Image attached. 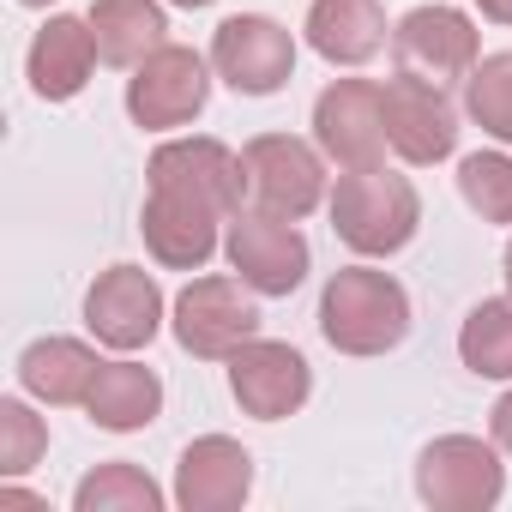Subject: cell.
Returning <instances> with one entry per match:
<instances>
[{
  "label": "cell",
  "mask_w": 512,
  "mask_h": 512,
  "mask_svg": "<svg viewBox=\"0 0 512 512\" xmlns=\"http://www.w3.org/2000/svg\"><path fill=\"white\" fill-rule=\"evenodd\" d=\"M320 332L344 356H386L410 332V296L374 266H344L320 296Z\"/></svg>",
  "instance_id": "6da1fadb"
},
{
  "label": "cell",
  "mask_w": 512,
  "mask_h": 512,
  "mask_svg": "<svg viewBox=\"0 0 512 512\" xmlns=\"http://www.w3.org/2000/svg\"><path fill=\"white\" fill-rule=\"evenodd\" d=\"M422 223V205H416V187L404 175H392L386 163L374 169H344L338 175V193H332V229L344 247L368 253V260H386L398 253Z\"/></svg>",
  "instance_id": "7a4b0ae2"
},
{
  "label": "cell",
  "mask_w": 512,
  "mask_h": 512,
  "mask_svg": "<svg viewBox=\"0 0 512 512\" xmlns=\"http://www.w3.org/2000/svg\"><path fill=\"white\" fill-rule=\"evenodd\" d=\"M314 139L338 169H374L386 157V85L332 79L314 103Z\"/></svg>",
  "instance_id": "3957f363"
},
{
  "label": "cell",
  "mask_w": 512,
  "mask_h": 512,
  "mask_svg": "<svg viewBox=\"0 0 512 512\" xmlns=\"http://www.w3.org/2000/svg\"><path fill=\"white\" fill-rule=\"evenodd\" d=\"M241 169H247V199L260 205L266 217H308L320 199H326V169H320V151L290 139V133H260L247 151H241Z\"/></svg>",
  "instance_id": "277c9868"
},
{
  "label": "cell",
  "mask_w": 512,
  "mask_h": 512,
  "mask_svg": "<svg viewBox=\"0 0 512 512\" xmlns=\"http://www.w3.org/2000/svg\"><path fill=\"white\" fill-rule=\"evenodd\" d=\"M223 253H229L235 278L253 296H290L308 278V241H302V229L290 217L235 211L229 217V235H223Z\"/></svg>",
  "instance_id": "5b68a950"
},
{
  "label": "cell",
  "mask_w": 512,
  "mask_h": 512,
  "mask_svg": "<svg viewBox=\"0 0 512 512\" xmlns=\"http://www.w3.org/2000/svg\"><path fill=\"white\" fill-rule=\"evenodd\" d=\"M416 494L434 512H488L506 494V464L470 434H446L416 458Z\"/></svg>",
  "instance_id": "8992f818"
},
{
  "label": "cell",
  "mask_w": 512,
  "mask_h": 512,
  "mask_svg": "<svg viewBox=\"0 0 512 512\" xmlns=\"http://www.w3.org/2000/svg\"><path fill=\"white\" fill-rule=\"evenodd\" d=\"M253 332H260V308L235 278H193L175 296V344L199 362H229Z\"/></svg>",
  "instance_id": "52a82bcc"
},
{
  "label": "cell",
  "mask_w": 512,
  "mask_h": 512,
  "mask_svg": "<svg viewBox=\"0 0 512 512\" xmlns=\"http://www.w3.org/2000/svg\"><path fill=\"white\" fill-rule=\"evenodd\" d=\"M211 67L229 91L241 97H272L290 73H296V37L278 25V19H260V13H235L217 25L211 37Z\"/></svg>",
  "instance_id": "ba28073f"
},
{
  "label": "cell",
  "mask_w": 512,
  "mask_h": 512,
  "mask_svg": "<svg viewBox=\"0 0 512 512\" xmlns=\"http://www.w3.org/2000/svg\"><path fill=\"white\" fill-rule=\"evenodd\" d=\"M205 97H211V73H205V61H199L193 49H181V43H163V49L145 55V61L133 67V79H127V115H133L139 127H151V133L193 121V115L205 109Z\"/></svg>",
  "instance_id": "9c48e42d"
},
{
  "label": "cell",
  "mask_w": 512,
  "mask_h": 512,
  "mask_svg": "<svg viewBox=\"0 0 512 512\" xmlns=\"http://www.w3.org/2000/svg\"><path fill=\"white\" fill-rule=\"evenodd\" d=\"M229 392L247 416L260 422H284L308 404L314 392V374L302 362V350L290 344H272V338H247L235 356H229Z\"/></svg>",
  "instance_id": "30bf717a"
},
{
  "label": "cell",
  "mask_w": 512,
  "mask_h": 512,
  "mask_svg": "<svg viewBox=\"0 0 512 512\" xmlns=\"http://www.w3.org/2000/svg\"><path fill=\"white\" fill-rule=\"evenodd\" d=\"M151 187L187 193V199L211 205L217 217H235L241 199H247V169L217 139H169V145L151 151Z\"/></svg>",
  "instance_id": "8fae6325"
},
{
  "label": "cell",
  "mask_w": 512,
  "mask_h": 512,
  "mask_svg": "<svg viewBox=\"0 0 512 512\" xmlns=\"http://www.w3.org/2000/svg\"><path fill=\"white\" fill-rule=\"evenodd\" d=\"M392 61H398V73H416L428 85L470 79V67H476V25L458 7H416L392 31Z\"/></svg>",
  "instance_id": "7c38bea8"
},
{
  "label": "cell",
  "mask_w": 512,
  "mask_h": 512,
  "mask_svg": "<svg viewBox=\"0 0 512 512\" xmlns=\"http://www.w3.org/2000/svg\"><path fill=\"white\" fill-rule=\"evenodd\" d=\"M386 139L404 163H440L458 145V109L446 103V85H428L416 73L386 79Z\"/></svg>",
  "instance_id": "4fadbf2b"
},
{
  "label": "cell",
  "mask_w": 512,
  "mask_h": 512,
  "mask_svg": "<svg viewBox=\"0 0 512 512\" xmlns=\"http://www.w3.org/2000/svg\"><path fill=\"white\" fill-rule=\"evenodd\" d=\"M85 326L109 350H145L163 326V290L139 266H109L85 296Z\"/></svg>",
  "instance_id": "5bb4252c"
},
{
  "label": "cell",
  "mask_w": 512,
  "mask_h": 512,
  "mask_svg": "<svg viewBox=\"0 0 512 512\" xmlns=\"http://www.w3.org/2000/svg\"><path fill=\"white\" fill-rule=\"evenodd\" d=\"M253 488V458L229 434H205L175 464V500L187 512H235Z\"/></svg>",
  "instance_id": "9a60e30c"
},
{
  "label": "cell",
  "mask_w": 512,
  "mask_h": 512,
  "mask_svg": "<svg viewBox=\"0 0 512 512\" xmlns=\"http://www.w3.org/2000/svg\"><path fill=\"white\" fill-rule=\"evenodd\" d=\"M217 223H229V217H217L211 205H199L187 193H163V187H151V199L139 211L151 260L175 266V272H193V266H205L217 253Z\"/></svg>",
  "instance_id": "2e32d148"
},
{
  "label": "cell",
  "mask_w": 512,
  "mask_h": 512,
  "mask_svg": "<svg viewBox=\"0 0 512 512\" xmlns=\"http://www.w3.org/2000/svg\"><path fill=\"white\" fill-rule=\"evenodd\" d=\"M97 37H91V19H49L31 43V91L43 103H67L85 91L91 67H97Z\"/></svg>",
  "instance_id": "e0dca14e"
},
{
  "label": "cell",
  "mask_w": 512,
  "mask_h": 512,
  "mask_svg": "<svg viewBox=\"0 0 512 512\" xmlns=\"http://www.w3.org/2000/svg\"><path fill=\"white\" fill-rule=\"evenodd\" d=\"M308 43L332 67H362L386 49V13L380 0H314L308 7Z\"/></svg>",
  "instance_id": "ac0fdd59"
},
{
  "label": "cell",
  "mask_w": 512,
  "mask_h": 512,
  "mask_svg": "<svg viewBox=\"0 0 512 512\" xmlns=\"http://www.w3.org/2000/svg\"><path fill=\"white\" fill-rule=\"evenodd\" d=\"M85 410H91L97 428L133 434V428L157 422V410H163V380H157L151 368H139V362H103L97 380H91V392H85Z\"/></svg>",
  "instance_id": "d6986e66"
},
{
  "label": "cell",
  "mask_w": 512,
  "mask_h": 512,
  "mask_svg": "<svg viewBox=\"0 0 512 512\" xmlns=\"http://www.w3.org/2000/svg\"><path fill=\"white\" fill-rule=\"evenodd\" d=\"M91 37H97V55L109 67H139L145 55L163 49L169 19H163L157 0H97L91 7Z\"/></svg>",
  "instance_id": "ffe728a7"
},
{
  "label": "cell",
  "mask_w": 512,
  "mask_h": 512,
  "mask_svg": "<svg viewBox=\"0 0 512 512\" xmlns=\"http://www.w3.org/2000/svg\"><path fill=\"white\" fill-rule=\"evenodd\" d=\"M97 368H103V362H97L79 338H37V344L19 356V380H25V392L43 398V404H85Z\"/></svg>",
  "instance_id": "44dd1931"
},
{
  "label": "cell",
  "mask_w": 512,
  "mask_h": 512,
  "mask_svg": "<svg viewBox=\"0 0 512 512\" xmlns=\"http://www.w3.org/2000/svg\"><path fill=\"white\" fill-rule=\"evenodd\" d=\"M79 512H163V488L139 470V464H97L79 488H73Z\"/></svg>",
  "instance_id": "7402d4cb"
},
{
  "label": "cell",
  "mask_w": 512,
  "mask_h": 512,
  "mask_svg": "<svg viewBox=\"0 0 512 512\" xmlns=\"http://www.w3.org/2000/svg\"><path fill=\"white\" fill-rule=\"evenodd\" d=\"M458 356L482 380H512V302L470 308V320L458 332Z\"/></svg>",
  "instance_id": "603a6c76"
},
{
  "label": "cell",
  "mask_w": 512,
  "mask_h": 512,
  "mask_svg": "<svg viewBox=\"0 0 512 512\" xmlns=\"http://www.w3.org/2000/svg\"><path fill=\"white\" fill-rule=\"evenodd\" d=\"M464 109H470V121H476L488 139L512 145V49H500V55H488V61L470 67V79H464Z\"/></svg>",
  "instance_id": "cb8c5ba5"
},
{
  "label": "cell",
  "mask_w": 512,
  "mask_h": 512,
  "mask_svg": "<svg viewBox=\"0 0 512 512\" xmlns=\"http://www.w3.org/2000/svg\"><path fill=\"white\" fill-rule=\"evenodd\" d=\"M458 193L470 211H482L488 223H512V157L506 151H476L458 163Z\"/></svg>",
  "instance_id": "d4e9b609"
},
{
  "label": "cell",
  "mask_w": 512,
  "mask_h": 512,
  "mask_svg": "<svg viewBox=\"0 0 512 512\" xmlns=\"http://www.w3.org/2000/svg\"><path fill=\"white\" fill-rule=\"evenodd\" d=\"M49 446V428L19 404V398H0V476H25Z\"/></svg>",
  "instance_id": "484cf974"
},
{
  "label": "cell",
  "mask_w": 512,
  "mask_h": 512,
  "mask_svg": "<svg viewBox=\"0 0 512 512\" xmlns=\"http://www.w3.org/2000/svg\"><path fill=\"white\" fill-rule=\"evenodd\" d=\"M488 428H494V446H500V452L512 458V392H506V398L494 404V422H488Z\"/></svg>",
  "instance_id": "4316f807"
},
{
  "label": "cell",
  "mask_w": 512,
  "mask_h": 512,
  "mask_svg": "<svg viewBox=\"0 0 512 512\" xmlns=\"http://www.w3.org/2000/svg\"><path fill=\"white\" fill-rule=\"evenodd\" d=\"M476 7H482L494 25H512V0H476Z\"/></svg>",
  "instance_id": "83f0119b"
},
{
  "label": "cell",
  "mask_w": 512,
  "mask_h": 512,
  "mask_svg": "<svg viewBox=\"0 0 512 512\" xmlns=\"http://www.w3.org/2000/svg\"><path fill=\"white\" fill-rule=\"evenodd\" d=\"M506 284H512V241H506Z\"/></svg>",
  "instance_id": "f1b7e54d"
},
{
  "label": "cell",
  "mask_w": 512,
  "mask_h": 512,
  "mask_svg": "<svg viewBox=\"0 0 512 512\" xmlns=\"http://www.w3.org/2000/svg\"><path fill=\"white\" fill-rule=\"evenodd\" d=\"M175 7H211V0H175Z\"/></svg>",
  "instance_id": "f546056e"
},
{
  "label": "cell",
  "mask_w": 512,
  "mask_h": 512,
  "mask_svg": "<svg viewBox=\"0 0 512 512\" xmlns=\"http://www.w3.org/2000/svg\"><path fill=\"white\" fill-rule=\"evenodd\" d=\"M19 7H49V0H19Z\"/></svg>",
  "instance_id": "4dcf8cb0"
}]
</instances>
